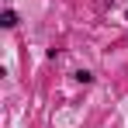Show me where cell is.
I'll return each instance as SVG.
<instances>
[{
    "label": "cell",
    "instance_id": "1",
    "mask_svg": "<svg viewBox=\"0 0 128 128\" xmlns=\"http://www.w3.org/2000/svg\"><path fill=\"white\" fill-rule=\"evenodd\" d=\"M0 21H4V28H14V24H18V14H14V10H4Z\"/></svg>",
    "mask_w": 128,
    "mask_h": 128
}]
</instances>
